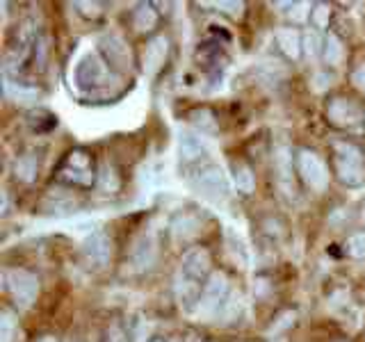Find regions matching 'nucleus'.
Returning <instances> with one entry per match:
<instances>
[{"label": "nucleus", "instance_id": "obj_1", "mask_svg": "<svg viewBox=\"0 0 365 342\" xmlns=\"http://www.w3.org/2000/svg\"><path fill=\"white\" fill-rule=\"evenodd\" d=\"M185 178L190 182V187L197 194H201L203 199H208L212 203H222L228 199V180L220 165H215L212 160L185 171Z\"/></svg>", "mask_w": 365, "mask_h": 342}, {"label": "nucleus", "instance_id": "obj_2", "mask_svg": "<svg viewBox=\"0 0 365 342\" xmlns=\"http://www.w3.org/2000/svg\"><path fill=\"white\" fill-rule=\"evenodd\" d=\"M334 167L338 178L349 187H359L365 180L363 167V151L351 142H336L334 144Z\"/></svg>", "mask_w": 365, "mask_h": 342}, {"label": "nucleus", "instance_id": "obj_3", "mask_svg": "<svg viewBox=\"0 0 365 342\" xmlns=\"http://www.w3.org/2000/svg\"><path fill=\"white\" fill-rule=\"evenodd\" d=\"M57 178L66 185H76V187H91L96 180V171H94V157L87 153L85 148H76V151L68 153L60 167H57Z\"/></svg>", "mask_w": 365, "mask_h": 342}, {"label": "nucleus", "instance_id": "obj_4", "mask_svg": "<svg viewBox=\"0 0 365 342\" xmlns=\"http://www.w3.org/2000/svg\"><path fill=\"white\" fill-rule=\"evenodd\" d=\"M112 76V66L106 62V57L101 53H89L76 66V85L85 91H98L108 87Z\"/></svg>", "mask_w": 365, "mask_h": 342}, {"label": "nucleus", "instance_id": "obj_5", "mask_svg": "<svg viewBox=\"0 0 365 342\" xmlns=\"http://www.w3.org/2000/svg\"><path fill=\"white\" fill-rule=\"evenodd\" d=\"M228 304H231V285H228V279L220 271L210 274V279L205 281L199 311L205 317H220L226 313Z\"/></svg>", "mask_w": 365, "mask_h": 342}, {"label": "nucleus", "instance_id": "obj_6", "mask_svg": "<svg viewBox=\"0 0 365 342\" xmlns=\"http://www.w3.org/2000/svg\"><path fill=\"white\" fill-rule=\"evenodd\" d=\"M327 117L336 128L356 130L365 123V110L361 103L347 96H334L327 105Z\"/></svg>", "mask_w": 365, "mask_h": 342}, {"label": "nucleus", "instance_id": "obj_7", "mask_svg": "<svg viewBox=\"0 0 365 342\" xmlns=\"http://www.w3.org/2000/svg\"><path fill=\"white\" fill-rule=\"evenodd\" d=\"M297 171H299L302 180L308 187L315 192H324L327 182H329V169L324 165V160L319 157L315 151H308V148H299L294 157Z\"/></svg>", "mask_w": 365, "mask_h": 342}, {"label": "nucleus", "instance_id": "obj_8", "mask_svg": "<svg viewBox=\"0 0 365 342\" xmlns=\"http://www.w3.org/2000/svg\"><path fill=\"white\" fill-rule=\"evenodd\" d=\"M5 283H7V290L11 292V296H14L16 306H21V308H30L39 294L37 276L26 269H9L5 274Z\"/></svg>", "mask_w": 365, "mask_h": 342}, {"label": "nucleus", "instance_id": "obj_9", "mask_svg": "<svg viewBox=\"0 0 365 342\" xmlns=\"http://www.w3.org/2000/svg\"><path fill=\"white\" fill-rule=\"evenodd\" d=\"M185 279L205 285V276L210 274V254L205 249H192L180 260V271Z\"/></svg>", "mask_w": 365, "mask_h": 342}, {"label": "nucleus", "instance_id": "obj_10", "mask_svg": "<svg viewBox=\"0 0 365 342\" xmlns=\"http://www.w3.org/2000/svg\"><path fill=\"white\" fill-rule=\"evenodd\" d=\"M180 165L185 167V171L194 169V167H199L203 162H208L210 155L208 151H205V146L201 144V140L197 135H192V133H180Z\"/></svg>", "mask_w": 365, "mask_h": 342}, {"label": "nucleus", "instance_id": "obj_11", "mask_svg": "<svg viewBox=\"0 0 365 342\" xmlns=\"http://www.w3.org/2000/svg\"><path fill=\"white\" fill-rule=\"evenodd\" d=\"M83 254L87 258V262L91 267H106L108 265V260H110V254H112V242H110V237L106 233H91L87 237V242L83 247Z\"/></svg>", "mask_w": 365, "mask_h": 342}, {"label": "nucleus", "instance_id": "obj_12", "mask_svg": "<svg viewBox=\"0 0 365 342\" xmlns=\"http://www.w3.org/2000/svg\"><path fill=\"white\" fill-rule=\"evenodd\" d=\"M101 55L106 57V62L112 68H125L130 66V51L125 41L117 34H110V37H103L101 39Z\"/></svg>", "mask_w": 365, "mask_h": 342}, {"label": "nucleus", "instance_id": "obj_13", "mask_svg": "<svg viewBox=\"0 0 365 342\" xmlns=\"http://www.w3.org/2000/svg\"><path fill=\"white\" fill-rule=\"evenodd\" d=\"M155 256H158V242H155V237L148 233V235H142L137 242L133 244V251H130V260H133V265L135 269H148L155 262Z\"/></svg>", "mask_w": 365, "mask_h": 342}, {"label": "nucleus", "instance_id": "obj_14", "mask_svg": "<svg viewBox=\"0 0 365 342\" xmlns=\"http://www.w3.org/2000/svg\"><path fill=\"white\" fill-rule=\"evenodd\" d=\"M167 53H169V41L165 37H153L148 41L144 53V71L151 76L158 73L167 62Z\"/></svg>", "mask_w": 365, "mask_h": 342}, {"label": "nucleus", "instance_id": "obj_15", "mask_svg": "<svg viewBox=\"0 0 365 342\" xmlns=\"http://www.w3.org/2000/svg\"><path fill=\"white\" fill-rule=\"evenodd\" d=\"M274 41H277L279 51L290 57V60H297V57L302 55V48H304V39L302 34L297 32L294 28H279L274 32Z\"/></svg>", "mask_w": 365, "mask_h": 342}, {"label": "nucleus", "instance_id": "obj_16", "mask_svg": "<svg viewBox=\"0 0 365 342\" xmlns=\"http://www.w3.org/2000/svg\"><path fill=\"white\" fill-rule=\"evenodd\" d=\"M233 180H235V187L242 194H251L256 190V176H254V171H251V167L245 162H233Z\"/></svg>", "mask_w": 365, "mask_h": 342}, {"label": "nucleus", "instance_id": "obj_17", "mask_svg": "<svg viewBox=\"0 0 365 342\" xmlns=\"http://www.w3.org/2000/svg\"><path fill=\"white\" fill-rule=\"evenodd\" d=\"M199 228H201L199 219H197V217H192V214H178L174 219V224H171V231H174V235L178 239L194 237L199 233Z\"/></svg>", "mask_w": 365, "mask_h": 342}, {"label": "nucleus", "instance_id": "obj_18", "mask_svg": "<svg viewBox=\"0 0 365 342\" xmlns=\"http://www.w3.org/2000/svg\"><path fill=\"white\" fill-rule=\"evenodd\" d=\"M158 23V14L153 11V5H140L133 11V28L137 32H148L153 30Z\"/></svg>", "mask_w": 365, "mask_h": 342}, {"label": "nucleus", "instance_id": "obj_19", "mask_svg": "<svg viewBox=\"0 0 365 342\" xmlns=\"http://www.w3.org/2000/svg\"><path fill=\"white\" fill-rule=\"evenodd\" d=\"M37 169H39V160L34 157L32 153H23L16 160V165H14V174H16L19 180L30 182L34 176H37Z\"/></svg>", "mask_w": 365, "mask_h": 342}, {"label": "nucleus", "instance_id": "obj_20", "mask_svg": "<svg viewBox=\"0 0 365 342\" xmlns=\"http://www.w3.org/2000/svg\"><path fill=\"white\" fill-rule=\"evenodd\" d=\"M322 55H324V60L329 64H338L342 60V43H340V39L336 37V34H327Z\"/></svg>", "mask_w": 365, "mask_h": 342}, {"label": "nucleus", "instance_id": "obj_21", "mask_svg": "<svg viewBox=\"0 0 365 342\" xmlns=\"http://www.w3.org/2000/svg\"><path fill=\"white\" fill-rule=\"evenodd\" d=\"M14 328H16V317L11 311H5L0 313V340L3 342H11V338H14Z\"/></svg>", "mask_w": 365, "mask_h": 342}, {"label": "nucleus", "instance_id": "obj_22", "mask_svg": "<svg viewBox=\"0 0 365 342\" xmlns=\"http://www.w3.org/2000/svg\"><path fill=\"white\" fill-rule=\"evenodd\" d=\"M329 21H331V7L324 5V3H317L313 5V11H311V23L315 30H324L329 28Z\"/></svg>", "mask_w": 365, "mask_h": 342}, {"label": "nucleus", "instance_id": "obj_23", "mask_svg": "<svg viewBox=\"0 0 365 342\" xmlns=\"http://www.w3.org/2000/svg\"><path fill=\"white\" fill-rule=\"evenodd\" d=\"M119 185H121V180L117 176V171H114V167H110V165L103 167V171H101V187L106 190V192H117Z\"/></svg>", "mask_w": 365, "mask_h": 342}, {"label": "nucleus", "instance_id": "obj_24", "mask_svg": "<svg viewBox=\"0 0 365 342\" xmlns=\"http://www.w3.org/2000/svg\"><path fill=\"white\" fill-rule=\"evenodd\" d=\"M345 251L351 258H365V231L351 235L345 244Z\"/></svg>", "mask_w": 365, "mask_h": 342}, {"label": "nucleus", "instance_id": "obj_25", "mask_svg": "<svg viewBox=\"0 0 365 342\" xmlns=\"http://www.w3.org/2000/svg\"><path fill=\"white\" fill-rule=\"evenodd\" d=\"M192 119H194V123L197 125H201V130H210V133H215L217 130V125H215V117L210 114V110H197L192 114Z\"/></svg>", "mask_w": 365, "mask_h": 342}, {"label": "nucleus", "instance_id": "obj_26", "mask_svg": "<svg viewBox=\"0 0 365 342\" xmlns=\"http://www.w3.org/2000/svg\"><path fill=\"white\" fill-rule=\"evenodd\" d=\"M304 48H306V53L311 55V57H315V55H319V53L324 51V43H319V37H317L315 30H311L304 37Z\"/></svg>", "mask_w": 365, "mask_h": 342}, {"label": "nucleus", "instance_id": "obj_27", "mask_svg": "<svg viewBox=\"0 0 365 342\" xmlns=\"http://www.w3.org/2000/svg\"><path fill=\"white\" fill-rule=\"evenodd\" d=\"M351 83L356 85V87L363 91V94H365V64H361V66L356 68V71L351 73Z\"/></svg>", "mask_w": 365, "mask_h": 342}, {"label": "nucleus", "instance_id": "obj_28", "mask_svg": "<svg viewBox=\"0 0 365 342\" xmlns=\"http://www.w3.org/2000/svg\"><path fill=\"white\" fill-rule=\"evenodd\" d=\"M108 342H128V340H125V336H123V331H121V328L114 326V328L110 331V333H108Z\"/></svg>", "mask_w": 365, "mask_h": 342}, {"label": "nucleus", "instance_id": "obj_29", "mask_svg": "<svg viewBox=\"0 0 365 342\" xmlns=\"http://www.w3.org/2000/svg\"><path fill=\"white\" fill-rule=\"evenodd\" d=\"M39 342H57V340H55V338H41Z\"/></svg>", "mask_w": 365, "mask_h": 342}, {"label": "nucleus", "instance_id": "obj_30", "mask_svg": "<svg viewBox=\"0 0 365 342\" xmlns=\"http://www.w3.org/2000/svg\"><path fill=\"white\" fill-rule=\"evenodd\" d=\"M151 342H165V340H158V338H155V340H151Z\"/></svg>", "mask_w": 365, "mask_h": 342}, {"label": "nucleus", "instance_id": "obj_31", "mask_svg": "<svg viewBox=\"0 0 365 342\" xmlns=\"http://www.w3.org/2000/svg\"><path fill=\"white\" fill-rule=\"evenodd\" d=\"M363 222H365V210H363Z\"/></svg>", "mask_w": 365, "mask_h": 342}]
</instances>
